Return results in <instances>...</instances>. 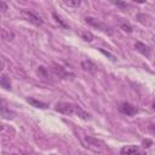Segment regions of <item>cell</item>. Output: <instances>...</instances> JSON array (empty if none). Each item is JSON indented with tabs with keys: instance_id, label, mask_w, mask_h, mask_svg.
<instances>
[{
	"instance_id": "1",
	"label": "cell",
	"mask_w": 155,
	"mask_h": 155,
	"mask_svg": "<svg viewBox=\"0 0 155 155\" xmlns=\"http://www.w3.org/2000/svg\"><path fill=\"white\" fill-rule=\"evenodd\" d=\"M54 110L58 111V113H61V114H64V115H74V116H78V117H80L82 120H90L91 119V115L88 113H86L79 105L73 104V103L59 102V103L56 104Z\"/></svg>"
},
{
	"instance_id": "2",
	"label": "cell",
	"mask_w": 155,
	"mask_h": 155,
	"mask_svg": "<svg viewBox=\"0 0 155 155\" xmlns=\"http://www.w3.org/2000/svg\"><path fill=\"white\" fill-rule=\"evenodd\" d=\"M81 142L84 144L85 148L94 151V153H102L105 149V144L103 140L97 139L92 136H82L81 137Z\"/></svg>"
},
{
	"instance_id": "3",
	"label": "cell",
	"mask_w": 155,
	"mask_h": 155,
	"mask_svg": "<svg viewBox=\"0 0 155 155\" xmlns=\"http://www.w3.org/2000/svg\"><path fill=\"white\" fill-rule=\"evenodd\" d=\"M22 16L24 17V19H27L28 22L33 23L34 25H42L44 21H42V17L40 15H38L35 11L33 10H23L22 11Z\"/></svg>"
},
{
	"instance_id": "4",
	"label": "cell",
	"mask_w": 155,
	"mask_h": 155,
	"mask_svg": "<svg viewBox=\"0 0 155 155\" xmlns=\"http://www.w3.org/2000/svg\"><path fill=\"white\" fill-rule=\"evenodd\" d=\"M85 19H86V22H87L88 24H91L92 27H96L97 29L102 30L103 33H105V34H108V35H111V34H113V29H111L109 25H107L105 23H103V22H99L98 19H96V18H92V17H86Z\"/></svg>"
},
{
	"instance_id": "5",
	"label": "cell",
	"mask_w": 155,
	"mask_h": 155,
	"mask_svg": "<svg viewBox=\"0 0 155 155\" xmlns=\"http://www.w3.org/2000/svg\"><path fill=\"white\" fill-rule=\"evenodd\" d=\"M119 155H147L138 145H126L120 149Z\"/></svg>"
},
{
	"instance_id": "6",
	"label": "cell",
	"mask_w": 155,
	"mask_h": 155,
	"mask_svg": "<svg viewBox=\"0 0 155 155\" xmlns=\"http://www.w3.org/2000/svg\"><path fill=\"white\" fill-rule=\"evenodd\" d=\"M119 111L125 114V115H127V116H132V115H134L137 113V108L134 105L127 103V102H122L119 105Z\"/></svg>"
},
{
	"instance_id": "7",
	"label": "cell",
	"mask_w": 155,
	"mask_h": 155,
	"mask_svg": "<svg viewBox=\"0 0 155 155\" xmlns=\"http://www.w3.org/2000/svg\"><path fill=\"white\" fill-rule=\"evenodd\" d=\"M52 71L58 76V78H62V79H67L69 75H73V74H69L63 67L58 65V64H53L52 65Z\"/></svg>"
},
{
	"instance_id": "8",
	"label": "cell",
	"mask_w": 155,
	"mask_h": 155,
	"mask_svg": "<svg viewBox=\"0 0 155 155\" xmlns=\"http://www.w3.org/2000/svg\"><path fill=\"white\" fill-rule=\"evenodd\" d=\"M134 48H136L139 53H142L143 56H145V57H149V56H150V48H149L145 44H143V42H140V41L134 42Z\"/></svg>"
},
{
	"instance_id": "9",
	"label": "cell",
	"mask_w": 155,
	"mask_h": 155,
	"mask_svg": "<svg viewBox=\"0 0 155 155\" xmlns=\"http://www.w3.org/2000/svg\"><path fill=\"white\" fill-rule=\"evenodd\" d=\"M81 67H82L84 70H86V71H88V73H96V70H97L96 64L92 63L90 59L82 61V62H81Z\"/></svg>"
},
{
	"instance_id": "10",
	"label": "cell",
	"mask_w": 155,
	"mask_h": 155,
	"mask_svg": "<svg viewBox=\"0 0 155 155\" xmlns=\"http://www.w3.org/2000/svg\"><path fill=\"white\" fill-rule=\"evenodd\" d=\"M78 34H79V36H80L82 40H85V41H87V42H91V41L93 40V34H92L91 31L86 30V29H80V30L78 31Z\"/></svg>"
},
{
	"instance_id": "11",
	"label": "cell",
	"mask_w": 155,
	"mask_h": 155,
	"mask_svg": "<svg viewBox=\"0 0 155 155\" xmlns=\"http://www.w3.org/2000/svg\"><path fill=\"white\" fill-rule=\"evenodd\" d=\"M27 102L29 103V104H31L33 107H35V108H40V109H46L48 105L46 104V103H44V102H40V101H36V99H34V98H27Z\"/></svg>"
},
{
	"instance_id": "12",
	"label": "cell",
	"mask_w": 155,
	"mask_h": 155,
	"mask_svg": "<svg viewBox=\"0 0 155 155\" xmlns=\"http://www.w3.org/2000/svg\"><path fill=\"white\" fill-rule=\"evenodd\" d=\"M0 85H1L5 90H11V82H10V79L7 78V75H5V74H2V75H1Z\"/></svg>"
},
{
	"instance_id": "13",
	"label": "cell",
	"mask_w": 155,
	"mask_h": 155,
	"mask_svg": "<svg viewBox=\"0 0 155 155\" xmlns=\"http://www.w3.org/2000/svg\"><path fill=\"white\" fill-rule=\"evenodd\" d=\"M1 115L5 117V119H12L13 116V113L12 111H10V109H7L6 108V105H5V103L2 102V107H1Z\"/></svg>"
},
{
	"instance_id": "14",
	"label": "cell",
	"mask_w": 155,
	"mask_h": 155,
	"mask_svg": "<svg viewBox=\"0 0 155 155\" xmlns=\"http://www.w3.org/2000/svg\"><path fill=\"white\" fill-rule=\"evenodd\" d=\"M1 35H2V39H5V40H12L15 38V34L11 30L6 29V28H4L1 30Z\"/></svg>"
},
{
	"instance_id": "15",
	"label": "cell",
	"mask_w": 155,
	"mask_h": 155,
	"mask_svg": "<svg viewBox=\"0 0 155 155\" xmlns=\"http://www.w3.org/2000/svg\"><path fill=\"white\" fill-rule=\"evenodd\" d=\"M52 16H53V18L56 19V22H57V23H58V24H59L62 28H65V29L68 28V24H67V23H65V22H64V21L61 18V16H58L56 12H52Z\"/></svg>"
},
{
	"instance_id": "16",
	"label": "cell",
	"mask_w": 155,
	"mask_h": 155,
	"mask_svg": "<svg viewBox=\"0 0 155 155\" xmlns=\"http://www.w3.org/2000/svg\"><path fill=\"white\" fill-rule=\"evenodd\" d=\"M63 4H64V5H67V6L78 7V6L81 4V1H80V0H73V1H63Z\"/></svg>"
},
{
	"instance_id": "17",
	"label": "cell",
	"mask_w": 155,
	"mask_h": 155,
	"mask_svg": "<svg viewBox=\"0 0 155 155\" xmlns=\"http://www.w3.org/2000/svg\"><path fill=\"white\" fill-rule=\"evenodd\" d=\"M121 28H122V30L124 31H127V33H132V27L130 25V24H127V23H121Z\"/></svg>"
},
{
	"instance_id": "18",
	"label": "cell",
	"mask_w": 155,
	"mask_h": 155,
	"mask_svg": "<svg viewBox=\"0 0 155 155\" xmlns=\"http://www.w3.org/2000/svg\"><path fill=\"white\" fill-rule=\"evenodd\" d=\"M99 51H101V52H102L103 54H105V56H108V57L110 58V61H113V62H116V58H115V57H114L113 54H110L109 52H107V51H104L103 48H99Z\"/></svg>"
},
{
	"instance_id": "19",
	"label": "cell",
	"mask_w": 155,
	"mask_h": 155,
	"mask_svg": "<svg viewBox=\"0 0 155 155\" xmlns=\"http://www.w3.org/2000/svg\"><path fill=\"white\" fill-rule=\"evenodd\" d=\"M151 144H153V140H151V139H144V140L142 142V147H143V148H149Z\"/></svg>"
},
{
	"instance_id": "20",
	"label": "cell",
	"mask_w": 155,
	"mask_h": 155,
	"mask_svg": "<svg viewBox=\"0 0 155 155\" xmlns=\"http://www.w3.org/2000/svg\"><path fill=\"white\" fill-rule=\"evenodd\" d=\"M114 5H116V6H119V7H122V8H126L128 5L126 4V2H121V1H111Z\"/></svg>"
},
{
	"instance_id": "21",
	"label": "cell",
	"mask_w": 155,
	"mask_h": 155,
	"mask_svg": "<svg viewBox=\"0 0 155 155\" xmlns=\"http://www.w3.org/2000/svg\"><path fill=\"white\" fill-rule=\"evenodd\" d=\"M0 7H1L2 12H5V11L7 10V5H6V2H4V1H0Z\"/></svg>"
},
{
	"instance_id": "22",
	"label": "cell",
	"mask_w": 155,
	"mask_h": 155,
	"mask_svg": "<svg viewBox=\"0 0 155 155\" xmlns=\"http://www.w3.org/2000/svg\"><path fill=\"white\" fill-rule=\"evenodd\" d=\"M12 155H30V154H12Z\"/></svg>"
},
{
	"instance_id": "23",
	"label": "cell",
	"mask_w": 155,
	"mask_h": 155,
	"mask_svg": "<svg viewBox=\"0 0 155 155\" xmlns=\"http://www.w3.org/2000/svg\"><path fill=\"white\" fill-rule=\"evenodd\" d=\"M153 108H154V109H155V102H154V104H153Z\"/></svg>"
},
{
	"instance_id": "24",
	"label": "cell",
	"mask_w": 155,
	"mask_h": 155,
	"mask_svg": "<svg viewBox=\"0 0 155 155\" xmlns=\"http://www.w3.org/2000/svg\"><path fill=\"white\" fill-rule=\"evenodd\" d=\"M153 40H154V41H155V35H154V36H153Z\"/></svg>"
}]
</instances>
